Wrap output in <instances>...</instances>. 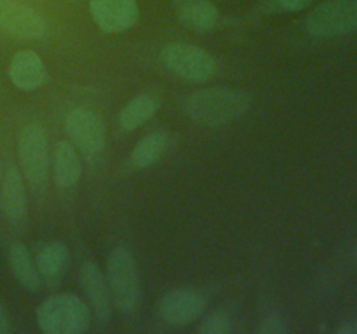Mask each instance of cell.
Wrapping results in <instances>:
<instances>
[{"mask_svg": "<svg viewBox=\"0 0 357 334\" xmlns=\"http://www.w3.org/2000/svg\"><path fill=\"white\" fill-rule=\"evenodd\" d=\"M251 94L232 87H211L192 93L181 103L185 115L206 127H218L244 117L251 108Z\"/></svg>", "mask_w": 357, "mask_h": 334, "instance_id": "1", "label": "cell"}, {"mask_svg": "<svg viewBox=\"0 0 357 334\" xmlns=\"http://www.w3.org/2000/svg\"><path fill=\"white\" fill-rule=\"evenodd\" d=\"M37 324L45 334H82L89 329L91 308L77 294H54L38 306Z\"/></svg>", "mask_w": 357, "mask_h": 334, "instance_id": "2", "label": "cell"}, {"mask_svg": "<svg viewBox=\"0 0 357 334\" xmlns=\"http://www.w3.org/2000/svg\"><path fill=\"white\" fill-rule=\"evenodd\" d=\"M107 282L110 287L114 308L121 313L135 312L138 306L142 285L135 256L124 246H117L107 257Z\"/></svg>", "mask_w": 357, "mask_h": 334, "instance_id": "3", "label": "cell"}, {"mask_svg": "<svg viewBox=\"0 0 357 334\" xmlns=\"http://www.w3.org/2000/svg\"><path fill=\"white\" fill-rule=\"evenodd\" d=\"M310 37L330 38L357 31V0H326L310 10L305 19Z\"/></svg>", "mask_w": 357, "mask_h": 334, "instance_id": "4", "label": "cell"}, {"mask_svg": "<svg viewBox=\"0 0 357 334\" xmlns=\"http://www.w3.org/2000/svg\"><path fill=\"white\" fill-rule=\"evenodd\" d=\"M162 61L171 73L188 82H206L216 73V59L197 45L173 42L162 49Z\"/></svg>", "mask_w": 357, "mask_h": 334, "instance_id": "5", "label": "cell"}, {"mask_svg": "<svg viewBox=\"0 0 357 334\" xmlns=\"http://www.w3.org/2000/svg\"><path fill=\"white\" fill-rule=\"evenodd\" d=\"M17 157L21 173L30 183L42 184L49 176V145L40 124L23 125L17 136Z\"/></svg>", "mask_w": 357, "mask_h": 334, "instance_id": "6", "label": "cell"}, {"mask_svg": "<svg viewBox=\"0 0 357 334\" xmlns=\"http://www.w3.org/2000/svg\"><path fill=\"white\" fill-rule=\"evenodd\" d=\"M65 131L73 141V146L86 157L100 155L105 148L107 129L103 118L93 108H72L65 117Z\"/></svg>", "mask_w": 357, "mask_h": 334, "instance_id": "7", "label": "cell"}, {"mask_svg": "<svg viewBox=\"0 0 357 334\" xmlns=\"http://www.w3.org/2000/svg\"><path fill=\"white\" fill-rule=\"evenodd\" d=\"M0 28L21 40H38L47 31L44 16L17 0H0Z\"/></svg>", "mask_w": 357, "mask_h": 334, "instance_id": "8", "label": "cell"}, {"mask_svg": "<svg viewBox=\"0 0 357 334\" xmlns=\"http://www.w3.org/2000/svg\"><path fill=\"white\" fill-rule=\"evenodd\" d=\"M208 306L204 294L195 289L180 287L167 292L159 303V315L173 327H183L201 319Z\"/></svg>", "mask_w": 357, "mask_h": 334, "instance_id": "9", "label": "cell"}, {"mask_svg": "<svg viewBox=\"0 0 357 334\" xmlns=\"http://www.w3.org/2000/svg\"><path fill=\"white\" fill-rule=\"evenodd\" d=\"M89 9L94 23L107 33H121L139 21L136 0H91Z\"/></svg>", "mask_w": 357, "mask_h": 334, "instance_id": "10", "label": "cell"}, {"mask_svg": "<svg viewBox=\"0 0 357 334\" xmlns=\"http://www.w3.org/2000/svg\"><path fill=\"white\" fill-rule=\"evenodd\" d=\"M79 278L87 298H89L91 308H93L98 322H110L112 315H114V301H112L110 287H108L107 277L103 275V271L100 270L96 263L86 261L80 267Z\"/></svg>", "mask_w": 357, "mask_h": 334, "instance_id": "11", "label": "cell"}, {"mask_svg": "<svg viewBox=\"0 0 357 334\" xmlns=\"http://www.w3.org/2000/svg\"><path fill=\"white\" fill-rule=\"evenodd\" d=\"M45 66L40 56L31 49L14 54L9 65V79L17 89L35 90L45 82Z\"/></svg>", "mask_w": 357, "mask_h": 334, "instance_id": "12", "label": "cell"}, {"mask_svg": "<svg viewBox=\"0 0 357 334\" xmlns=\"http://www.w3.org/2000/svg\"><path fill=\"white\" fill-rule=\"evenodd\" d=\"M0 205L10 221H20L26 212V190H24L23 173L14 164H9L3 173L0 186Z\"/></svg>", "mask_w": 357, "mask_h": 334, "instance_id": "13", "label": "cell"}, {"mask_svg": "<svg viewBox=\"0 0 357 334\" xmlns=\"http://www.w3.org/2000/svg\"><path fill=\"white\" fill-rule=\"evenodd\" d=\"M178 17L192 31L208 33L220 21V10L211 0H180Z\"/></svg>", "mask_w": 357, "mask_h": 334, "instance_id": "14", "label": "cell"}, {"mask_svg": "<svg viewBox=\"0 0 357 334\" xmlns=\"http://www.w3.org/2000/svg\"><path fill=\"white\" fill-rule=\"evenodd\" d=\"M80 174H82V162H80L79 150L66 141L58 143L52 157V176L56 186L63 190L75 186L80 180Z\"/></svg>", "mask_w": 357, "mask_h": 334, "instance_id": "15", "label": "cell"}, {"mask_svg": "<svg viewBox=\"0 0 357 334\" xmlns=\"http://www.w3.org/2000/svg\"><path fill=\"white\" fill-rule=\"evenodd\" d=\"M35 264L42 280L47 285H58L70 264V250L63 242H47L40 247Z\"/></svg>", "mask_w": 357, "mask_h": 334, "instance_id": "16", "label": "cell"}, {"mask_svg": "<svg viewBox=\"0 0 357 334\" xmlns=\"http://www.w3.org/2000/svg\"><path fill=\"white\" fill-rule=\"evenodd\" d=\"M7 263L10 271L21 287L28 291H37L42 285V277L35 261L31 260L30 250L24 244H13L7 250Z\"/></svg>", "mask_w": 357, "mask_h": 334, "instance_id": "17", "label": "cell"}, {"mask_svg": "<svg viewBox=\"0 0 357 334\" xmlns=\"http://www.w3.org/2000/svg\"><path fill=\"white\" fill-rule=\"evenodd\" d=\"M169 148L171 136L166 132H153V134L145 136L136 143L135 148L131 150L129 160L136 169H146V167H152L153 164L159 162Z\"/></svg>", "mask_w": 357, "mask_h": 334, "instance_id": "18", "label": "cell"}, {"mask_svg": "<svg viewBox=\"0 0 357 334\" xmlns=\"http://www.w3.org/2000/svg\"><path fill=\"white\" fill-rule=\"evenodd\" d=\"M159 110V100L152 94H138L119 113V125L122 131H136L139 125L153 117Z\"/></svg>", "mask_w": 357, "mask_h": 334, "instance_id": "19", "label": "cell"}, {"mask_svg": "<svg viewBox=\"0 0 357 334\" xmlns=\"http://www.w3.org/2000/svg\"><path fill=\"white\" fill-rule=\"evenodd\" d=\"M230 331H232V320L223 312L211 313L199 326V333L202 334H229Z\"/></svg>", "mask_w": 357, "mask_h": 334, "instance_id": "20", "label": "cell"}, {"mask_svg": "<svg viewBox=\"0 0 357 334\" xmlns=\"http://www.w3.org/2000/svg\"><path fill=\"white\" fill-rule=\"evenodd\" d=\"M257 333H261V334H282V333H286L284 320H282L279 315H275V313H271V315L265 317L264 322L258 326Z\"/></svg>", "mask_w": 357, "mask_h": 334, "instance_id": "21", "label": "cell"}, {"mask_svg": "<svg viewBox=\"0 0 357 334\" xmlns=\"http://www.w3.org/2000/svg\"><path fill=\"white\" fill-rule=\"evenodd\" d=\"M314 0H278V6L286 13H298L309 7Z\"/></svg>", "mask_w": 357, "mask_h": 334, "instance_id": "22", "label": "cell"}, {"mask_svg": "<svg viewBox=\"0 0 357 334\" xmlns=\"http://www.w3.org/2000/svg\"><path fill=\"white\" fill-rule=\"evenodd\" d=\"M7 333H10L9 312H7L3 303H0V334H7Z\"/></svg>", "mask_w": 357, "mask_h": 334, "instance_id": "23", "label": "cell"}, {"mask_svg": "<svg viewBox=\"0 0 357 334\" xmlns=\"http://www.w3.org/2000/svg\"><path fill=\"white\" fill-rule=\"evenodd\" d=\"M352 254H354V257H356V261H357V242H356L354 249H352Z\"/></svg>", "mask_w": 357, "mask_h": 334, "instance_id": "24", "label": "cell"}, {"mask_svg": "<svg viewBox=\"0 0 357 334\" xmlns=\"http://www.w3.org/2000/svg\"><path fill=\"white\" fill-rule=\"evenodd\" d=\"M354 329H356V334H357V322H356V326H354Z\"/></svg>", "mask_w": 357, "mask_h": 334, "instance_id": "25", "label": "cell"}]
</instances>
